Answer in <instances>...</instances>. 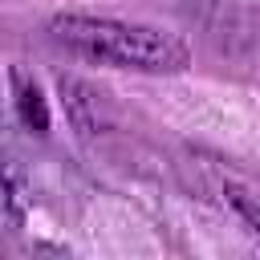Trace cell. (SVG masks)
Instances as JSON below:
<instances>
[{
  "label": "cell",
  "mask_w": 260,
  "mask_h": 260,
  "mask_svg": "<svg viewBox=\"0 0 260 260\" xmlns=\"http://www.w3.org/2000/svg\"><path fill=\"white\" fill-rule=\"evenodd\" d=\"M20 114H24V122H28L37 134H45V126H49V114H45V102H41L37 85H24V81H20Z\"/></svg>",
  "instance_id": "cell-2"
},
{
  "label": "cell",
  "mask_w": 260,
  "mask_h": 260,
  "mask_svg": "<svg viewBox=\"0 0 260 260\" xmlns=\"http://www.w3.org/2000/svg\"><path fill=\"white\" fill-rule=\"evenodd\" d=\"M228 199H232V203L240 207V215H244V219H252V223H256V232H260V207H256L240 187H228Z\"/></svg>",
  "instance_id": "cell-3"
},
{
  "label": "cell",
  "mask_w": 260,
  "mask_h": 260,
  "mask_svg": "<svg viewBox=\"0 0 260 260\" xmlns=\"http://www.w3.org/2000/svg\"><path fill=\"white\" fill-rule=\"evenodd\" d=\"M53 37L98 61V65H114V69H142V73H179L187 69V45L154 24H134V20H114V16H81V12H65L53 16Z\"/></svg>",
  "instance_id": "cell-1"
}]
</instances>
